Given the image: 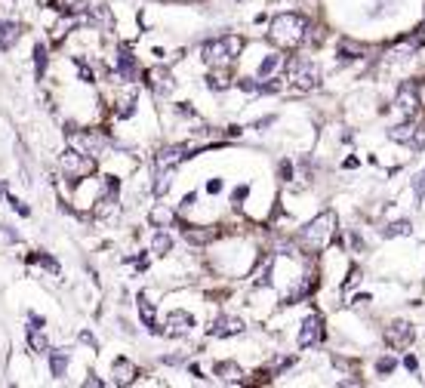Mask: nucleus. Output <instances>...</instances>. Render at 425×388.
<instances>
[{"instance_id": "20", "label": "nucleus", "mask_w": 425, "mask_h": 388, "mask_svg": "<svg viewBox=\"0 0 425 388\" xmlns=\"http://www.w3.org/2000/svg\"><path fill=\"white\" fill-rule=\"evenodd\" d=\"M53 6L65 16H77V12H86L90 10V0H53Z\"/></svg>"}, {"instance_id": "12", "label": "nucleus", "mask_w": 425, "mask_h": 388, "mask_svg": "<svg viewBox=\"0 0 425 388\" xmlns=\"http://www.w3.org/2000/svg\"><path fill=\"white\" fill-rule=\"evenodd\" d=\"M394 105H398V108L404 111L407 117H410L413 111L419 108V90H416V83H400V86H398V99H394Z\"/></svg>"}, {"instance_id": "18", "label": "nucleus", "mask_w": 425, "mask_h": 388, "mask_svg": "<svg viewBox=\"0 0 425 388\" xmlns=\"http://www.w3.org/2000/svg\"><path fill=\"white\" fill-rule=\"evenodd\" d=\"M416 133H419L416 123H400V127L388 129V139H391V142H400V145H413Z\"/></svg>"}, {"instance_id": "29", "label": "nucleus", "mask_w": 425, "mask_h": 388, "mask_svg": "<svg viewBox=\"0 0 425 388\" xmlns=\"http://www.w3.org/2000/svg\"><path fill=\"white\" fill-rule=\"evenodd\" d=\"M363 49L357 47V43H348V40H342L339 43V59L342 62H351V59H357V55H361Z\"/></svg>"}, {"instance_id": "28", "label": "nucleus", "mask_w": 425, "mask_h": 388, "mask_svg": "<svg viewBox=\"0 0 425 388\" xmlns=\"http://www.w3.org/2000/svg\"><path fill=\"white\" fill-rule=\"evenodd\" d=\"M283 65V55H268V59H262V65H259V77H268L271 71H277V68Z\"/></svg>"}, {"instance_id": "7", "label": "nucleus", "mask_w": 425, "mask_h": 388, "mask_svg": "<svg viewBox=\"0 0 425 388\" xmlns=\"http://www.w3.org/2000/svg\"><path fill=\"white\" fill-rule=\"evenodd\" d=\"M324 339V318L320 314H308L302 320V330H299V345L308 348V345H318Z\"/></svg>"}, {"instance_id": "13", "label": "nucleus", "mask_w": 425, "mask_h": 388, "mask_svg": "<svg viewBox=\"0 0 425 388\" xmlns=\"http://www.w3.org/2000/svg\"><path fill=\"white\" fill-rule=\"evenodd\" d=\"M111 209H117V179H105V194L99 197L96 203V216L99 219H105V216H111Z\"/></svg>"}, {"instance_id": "39", "label": "nucleus", "mask_w": 425, "mask_h": 388, "mask_svg": "<svg viewBox=\"0 0 425 388\" xmlns=\"http://www.w3.org/2000/svg\"><path fill=\"white\" fill-rule=\"evenodd\" d=\"M207 191H209V194H219V191H222V182H219V179H209V182H207Z\"/></svg>"}, {"instance_id": "24", "label": "nucleus", "mask_w": 425, "mask_h": 388, "mask_svg": "<svg viewBox=\"0 0 425 388\" xmlns=\"http://www.w3.org/2000/svg\"><path fill=\"white\" fill-rule=\"evenodd\" d=\"M49 367H53L55 379H62L65 370H68V354H65V351H49Z\"/></svg>"}, {"instance_id": "41", "label": "nucleus", "mask_w": 425, "mask_h": 388, "mask_svg": "<svg viewBox=\"0 0 425 388\" xmlns=\"http://www.w3.org/2000/svg\"><path fill=\"white\" fill-rule=\"evenodd\" d=\"M404 367H407V370H416V357L407 354V357H404Z\"/></svg>"}, {"instance_id": "33", "label": "nucleus", "mask_w": 425, "mask_h": 388, "mask_svg": "<svg viewBox=\"0 0 425 388\" xmlns=\"http://www.w3.org/2000/svg\"><path fill=\"white\" fill-rule=\"evenodd\" d=\"M237 86L246 92H262V80H253V77H237Z\"/></svg>"}, {"instance_id": "17", "label": "nucleus", "mask_w": 425, "mask_h": 388, "mask_svg": "<svg viewBox=\"0 0 425 388\" xmlns=\"http://www.w3.org/2000/svg\"><path fill=\"white\" fill-rule=\"evenodd\" d=\"M114 376H117V385H129V382L139 376V370H136V363H129L127 357H117L114 361Z\"/></svg>"}, {"instance_id": "42", "label": "nucleus", "mask_w": 425, "mask_h": 388, "mask_svg": "<svg viewBox=\"0 0 425 388\" xmlns=\"http://www.w3.org/2000/svg\"><path fill=\"white\" fill-rule=\"evenodd\" d=\"M197 201V194H185V201H182V207H191V203Z\"/></svg>"}, {"instance_id": "25", "label": "nucleus", "mask_w": 425, "mask_h": 388, "mask_svg": "<svg viewBox=\"0 0 425 388\" xmlns=\"http://www.w3.org/2000/svg\"><path fill=\"white\" fill-rule=\"evenodd\" d=\"M28 262H31V265H40V268L53 271V274H59V262H55L53 256H47V253H31Z\"/></svg>"}, {"instance_id": "16", "label": "nucleus", "mask_w": 425, "mask_h": 388, "mask_svg": "<svg viewBox=\"0 0 425 388\" xmlns=\"http://www.w3.org/2000/svg\"><path fill=\"white\" fill-rule=\"evenodd\" d=\"M18 37H22V28H18L16 22H0V49H12L18 43Z\"/></svg>"}, {"instance_id": "11", "label": "nucleus", "mask_w": 425, "mask_h": 388, "mask_svg": "<svg viewBox=\"0 0 425 388\" xmlns=\"http://www.w3.org/2000/svg\"><path fill=\"white\" fill-rule=\"evenodd\" d=\"M145 83L154 90V96H170L172 92V74L164 71V68H151V71H145Z\"/></svg>"}, {"instance_id": "40", "label": "nucleus", "mask_w": 425, "mask_h": 388, "mask_svg": "<svg viewBox=\"0 0 425 388\" xmlns=\"http://www.w3.org/2000/svg\"><path fill=\"white\" fill-rule=\"evenodd\" d=\"M10 203H12V209H18V213H22V216H28V213H31V209L25 207L22 201H16V197H10Z\"/></svg>"}, {"instance_id": "23", "label": "nucleus", "mask_w": 425, "mask_h": 388, "mask_svg": "<svg viewBox=\"0 0 425 388\" xmlns=\"http://www.w3.org/2000/svg\"><path fill=\"white\" fill-rule=\"evenodd\" d=\"M28 345L34 354H49V345H47V336L37 333V326H28Z\"/></svg>"}, {"instance_id": "1", "label": "nucleus", "mask_w": 425, "mask_h": 388, "mask_svg": "<svg viewBox=\"0 0 425 388\" xmlns=\"http://www.w3.org/2000/svg\"><path fill=\"white\" fill-rule=\"evenodd\" d=\"M305 31H308L305 16H299V12H281V16L271 18V31H268V37L277 43V47L293 49V47H299V43H302Z\"/></svg>"}, {"instance_id": "35", "label": "nucleus", "mask_w": 425, "mask_h": 388, "mask_svg": "<svg viewBox=\"0 0 425 388\" xmlns=\"http://www.w3.org/2000/svg\"><path fill=\"white\" fill-rule=\"evenodd\" d=\"M413 191H416V197H425V170L416 172V179H413Z\"/></svg>"}, {"instance_id": "43", "label": "nucleus", "mask_w": 425, "mask_h": 388, "mask_svg": "<svg viewBox=\"0 0 425 388\" xmlns=\"http://www.w3.org/2000/svg\"><path fill=\"white\" fill-rule=\"evenodd\" d=\"M3 197H6V185L0 182V201H3Z\"/></svg>"}, {"instance_id": "9", "label": "nucleus", "mask_w": 425, "mask_h": 388, "mask_svg": "<svg viewBox=\"0 0 425 388\" xmlns=\"http://www.w3.org/2000/svg\"><path fill=\"white\" fill-rule=\"evenodd\" d=\"M237 333H244V320L234 318V314H222V318H216L213 324H209V336H216V339L237 336Z\"/></svg>"}, {"instance_id": "32", "label": "nucleus", "mask_w": 425, "mask_h": 388, "mask_svg": "<svg viewBox=\"0 0 425 388\" xmlns=\"http://www.w3.org/2000/svg\"><path fill=\"white\" fill-rule=\"evenodd\" d=\"M34 68H37V77H40L43 68H47V47H34Z\"/></svg>"}, {"instance_id": "26", "label": "nucleus", "mask_w": 425, "mask_h": 388, "mask_svg": "<svg viewBox=\"0 0 425 388\" xmlns=\"http://www.w3.org/2000/svg\"><path fill=\"white\" fill-rule=\"evenodd\" d=\"M170 246H172V237L166 231L154 234V240H151V253H154V256H164V253H170Z\"/></svg>"}, {"instance_id": "10", "label": "nucleus", "mask_w": 425, "mask_h": 388, "mask_svg": "<svg viewBox=\"0 0 425 388\" xmlns=\"http://www.w3.org/2000/svg\"><path fill=\"white\" fill-rule=\"evenodd\" d=\"M191 330H194V318H191L188 311H170L166 314V326H164L166 336H188Z\"/></svg>"}, {"instance_id": "21", "label": "nucleus", "mask_w": 425, "mask_h": 388, "mask_svg": "<svg viewBox=\"0 0 425 388\" xmlns=\"http://www.w3.org/2000/svg\"><path fill=\"white\" fill-rule=\"evenodd\" d=\"M182 234H185V240H191V244H207V240L216 237L213 228H197V225H188Z\"/></svg>"}, {"instance_id": "14", "label": "nucleus", "mask_w": 425, "mask_h": 388, "mask_svg": "<svg viewBox=\"0 0 425 388\" xmlns=\"http://www.w3.org/2000/svg\"><path fill=\"white\" fill-rule=\"evenodd\" d=\"M117 74H120L123 80L139 77V68H136V59H133V53H129V47H120V53H117Z\"/></svg>"}, {"instance_id": "38", "label": "nucleus", "mask_w": 425, "mask_h": 388, "mask_svg": "<svg viewBox=\"0 0 425 388\" xmlns=\"http://www.w3.org/2000/svg\"><path fill=\"white\" fill-rule=\"evenodd\" d=\"M413 148H425V127H419L416 139H413Z\"/></svg>"}, {"instance_id": "22", "label": "nucleus", "mask_w": 425, "mask_h": 388, "mask_svg": "<svg viewBox=\"0 0 425 388\" xmlns=\"http://www.w3.org/2000/svg\"><path fill=\"white\" fill-rule=\"evenodd\" d=\"M151 222L157 228H166V225H172V222H176V213H172L170 207H164V203H157V207L151 209Z\"/></svg>"}, {"instance_id": "5", "label": "nucleus", "mask_w": 425, "mask_h": 388, "mask_svg": "<svg viewBox=\"0 0 425 388\" xmlns=\"http://www.w3.org/2000/svg\"><path fill=\"white\" fill-rule=\"evenodd\" d=\"M289 80H293L299 90H314L320 83V68L308 59H293L289 62Z\"/></svg>"}, {"instance_id": "37", "label": "nucleus", "mask_w": 425, "mask_h": 388, "mask_svg": "<svg viewBox=\"0 0 425 388\" xmlns=\"http://www.w3.org/2000/svg\"><path fill=\"white\" fill-rule=\"evenodd\" d=\"M80 342H86L90 348H99V342H96V336H92V333H80Z\"/></svg>"}, {"instance_id": "31", "label": "nucleus", "mask_w": 425, "mask_h": 388, "mask_svg": "<svg viewBox=\"0 0 425 388\" xmlns=\"http://www.w3.org/2000/svg\"><path fill=\"white\" fill-rule=\"evenodd\" d=\"M207 83H209V90H228V86H231V77H228V74H222V71H213L207 77Z\"/></svg>"}, {"instance_id": "6", "label": "nucleus", "mask_w": 425, "mask_h": 388, "mask_svg": "<svg viewBox=\"0 0 425 388\" xmlns=\"http://www.w3.org/2000/svg\"><path fill=\"white\" fill-rule=\"evenodd\" d=\"M413 336H416V330H413V324H407V320H394V324L385 326V345L394 351L410 348Z\"/></svg>"}, {"instance_id": "19", "label": "nucleus", "mask_w": 425, "mask_h": 388, "mask_svg": "<svg viewBox=\"0 0 425 388\" xmlns=\"http://www.w3.org/2000/svg\"><path fill=\"white\" fill-rule=\"evenodd\" d=\"M216 376H219L222 382H240L244 379V370L231 361H222V363H216Z\"/></svg>"}, {"instance_id": "36", "label": "nucleus", "mask_w": 425, "mask_h": 388, "mask_svg": "<svg viewBox=\"0 0 425 388\" xmlns=\"http://www.w3.org/2000/svg\"><path fill=\"white\" fill-rule=\"evenodd\" d=\"M250 194V188H246V185H240V188H234V194H231V201H234V207H237L240 201H244V197Z\"/></svg>"}, {"instance_id": "3", "label": "nucleus", "mask_w": 425, "mask_h": 388, "mask_svg": "<svg viewBox=\"0 0 425 388\" xmlns=\"http://www.w3.org/2000/svg\"><path fill=\"white\" fill-rule=\"evenodd\" d=\"M240 49H244V40H240V37H234V34L216 37V40L203 43V62L213 65V68H225L228 62L237 59Z\"/></svg>"}, {"instance_id": "8", "label": "nucleus", "mask_w": 425, "mask_h": 388, "mask_svg": "<svg viewBox=\"0 0 425 388\" xmlns=\"http://www.w3.org/2000/svg\"><path fill=\"white\" fill-rule=\"evenodd\" d=\"M185 157H191V148L188 145H170V148H164V151L154 157V166H157V170H172V166H179Z\"/></svg>"}, {"instance_id": "34", "label": "nucleus", "mask_w": 425, "mask_h": 388, "mask_svg": "<svg viewBox=\"0 0 425 388\" xmlns=\"http://www.w3.org/2000/svg\"><path fill=\"white\" fill-rule=\"evenodd\" d=\"M394 367H398L394 357H379V361H376V370H379V373H391Z\"/></svg>"}, {"instance_id": "2", "label": "nucleus", "mask_w": 425, "mask_h": 388, "mask_svg": "<svg viewBox=\"0 0 425 388\" xmlns=\"http://www.w3.org/2000/svg\"><path fill=\"white\" fill-rule=\"evenodd\" d=\"M333 234H336V216H333L330 209H324V213L314 216V219L302 228L299 237H302V244H305V250L320 253L333 240Z\"/></svg>"}, {"instance_id": "15", "label": "nucleus", "mask_w": 425, "mask_h": 388, "mask_svg": "<svg viewBox=\"0 0 425 388\" xmlns=\"http://www.w3.org/2000/svg\"><path fill=\"white\" fill-rule=\"evenodd\" d=\"M136 305H139V318H142V324H145L151 333H160V326H157V311H154L151 302H148L145 296H139V299H136Z\"/></svg>"}, {"instance_id": "27", "label": "nucleus", "mask_w": 425, "mask_h": 388, "mask_svg": "<svg viewBox=\"0 0 425 388\" xmlns=\"http://www.w3.org/2000/svg\"><path fill=\"white\" fill-rule=\"evenodd\" d=\"M413 231V225L410 222H391L388 228H382V237H404V234H410Z\"/></svg>"}, {"instance_id": "4", "label": "nucleus", "mask_w": 425, "mask_h": 388, "mask_svg": "<svg viewBox=\"0 0 425 388\" xmlns=\"http://www.w3.org/2000/svg\"><path fill=\"white\" fill-rule=\"evenodd\" d=\"M62 170H65V176L71 179V182H80V179H86L96 170V160H92L90 154L77 151V148H68V151L62 154Z\"/></svg>"}, {"instance_id": "30", "label": "nucleus", "mask_w": 425, "mask_h": 388, "mask_svg": "<svg viewBox=\"0 0 425 388\" xmlns=\"http://www.w3.org/2000/svg\"><path fill=\"white\" fill-rule=\"evenodd\" d=\"M172 185V172L170 170H157V182H154V194H166Z\"/></svg>"}]
</instances>
